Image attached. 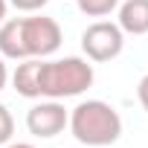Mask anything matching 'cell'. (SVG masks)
Masks as SVG:
<instances>
[{"label":"cell","mask_w":148,"mask_h":148,"mask_svg":"<svg viewBox=\"0 0 148 148\" xmlns=\"http://www.w3.org/2000/svg\"><path fill=\"white\" fill-rule=\"evenodd\" d=\"M12 87L23 99H41V58H23L15 67Z\"/></svg>","instance_id":"cell-6"},{"label":"cell","mask_w":148,"mask_h":148,"mask_svg":"<svg viewBox=\"0 0 148 148\" xmlns=\"http://www.w3.org/2000/svg\"><path fill=\"white\" fill-rule=\"evenodd\" d=\"M6 9H9V0H0V23L6 21Z\"/></svg>","instance_id":"cell-14"},{"label":"cell","mask_w":148,"mask_h":148,"mask_svg":"<svg viewBox=\"0 0 148 148\" xmlns=\"http://www.w3.org/2000/svg\"><path fill=\"white\" fill-rule=\"evenodd\" d=\"M6 148H35V145H29V142H12V145H6Z\"/></svg>","instance_id":"cell-15"},{"label":"cell","mask_w":148,"mask_h":148,"mask_svg":"<svg viewBox=\"0 0 148 148\" xmlns=\"http://www.w3.org/2000/svg\"><path fill=\"white\" fill-rule=\"evenodd\" d=\"M67 128L76 136V142L90 145V148H105L122 136V116L116 113L113 105L102 99H87L70 110Z\"/></svg>","instance_id":"cell-1"},{"label":"cell","mask_w":148,"mask_h":148,"mask_svg":"<svg viewBox=\"0 0 148 148\" xmlns=\"http://www.w3.org/2000/svg\"><path fill=\"white\" fill-rule=\"evenodd\" d=\"M96 79L93 64L79 55H67L55 61L41 58V96L47 99H70V96H82Z\"/></svg>","instance_id":"cell-2"},{"label":"cell","mask_w":148,"mask_h":148,"mask_svg":"<svg viewBox=\"0 0 148 148\" xmlns=\"http://www.w3.org/2000/svg\"><path fill=\"white\" fill-rule=\"evenodd\" d=\"M70 122V110L58 102V99H47V102H38L29 108L26 113V128L32 136L38 139H52L58 136Z\"/></svg>","instance_id":"cell-5"},{"label":"cell","mask_w":148,"mask_h":148,"mask_svg":"<svg viewBox=\"0 0 148 148\" xmlns=\"http://www.w3.org/2000/svg\"><path fill=\"white\" fill-rule=\"evenodd\" d=\"M0 55L12 58V61H23L26 55V44H23V18H12L0 23Z\"/></svg>","instance_id":"cell-7"},{"label":"cell","mask_w":148,"mask_h":148,"mask_svg":"<svg viewBox=\"0 0 148 148\" xmlns=\"http://www.w3.org/2000/svg\"><path fill=\"white\" fill-rule=\"evenodd\" d=\"M119 9V29L125 35H148V0H125Z\"/></svg>","instance_id":"cell-8"},{"label":"cell","mask_w":148,"mask_h":148,"mask_svg":"<svg viewBox=\"0 0 148 148\" xmlns=\"http://www.w3.org/2000/svg\"><path fill=\"white\" fill-rule=\"evenodd\" d=\"M12 134H15V119H12L9 108L0 102V145H6L12 139Z\"/></svg>","instance_id":"cell-10"},{"label":"cell","mask_w":148,"mask_h":148,"mask_svg":"<svg viewBox=\"0 0 148 148\" xmlns=\"http://www.w3.org/2000/svg\"><path fill=\"white\" fill-rule=\"evenodd\" d=\"M136 96H139V105L148 110V73L139 79V84H136Z\"/></svg>","instance_id":"cell-12"},{"label":"cell","mask_w":148,"mask_h":148,"mask_svg":"<svg viewBox=\"0 0 148 148\" xmlns=\"http://www.w3.org/2000/svg\"><path fill=\"white\" fill-rule=\"evenodd\" d=\"M9 3L15 9H21V12H38V9H44L49 3V0H9Z\"/></svg>","instance_id":"cell-11"},{"label":"cell","mask_w":148,"mask_h":148,"mask_svg":"<svg viewBox=\"0 0 148 148\" xmlns=\"http://www.w3.org/2000/svg\"><path fill=\"white\" fill-rule=\"evenodd\" d=\"M76 3H79L82 15H87V18H105V15H110L119 6V0H76Z\"/></svg>","instance_id":"cell-9"},{"label":"cell","mask_w":148,"mask_h":148,"mask_svg":"<svg viewBox=\"0 0 148 148\" xmlns=\"http://www.w3.org/2000/svg\"><path fill=\"white\" fill-rule=\"evenodd\" d=\"M6 82H9V70H6V61L0 58V90L6 87Z\"/></svg>","instance_id":"cell-13"},{"label":"cell","mask_w":148,"mask_h":148,"mask_svg":"<svg viewBox=\"0 0 148 148\" xmlns=\"http://www.w3.org/2000/svg\"><path fill=\"white\" fill-rule=\"evenodd\" d=\"M122 47H125V32L119 29V23L96 21L82 32V49H84L87 61H96V64L113 61V58H119Z\"/></svg>","instance_id":"cell-3"},{"label":"cell","mask_w":148,"mask_h":148,"mask_svg":"<svg viewBox=\"0 0 148 148\" xmlns=\"http://www.w3.org/2000/svg\"><path fill=\"white\" fill-rule=\"evenodd\" d=\"M64 35L58 21L35 15V18H23V44H26V55L29 58H49L52 52H58Z\"/></svg>","instance_id":"cell-4"}]
</instances>
